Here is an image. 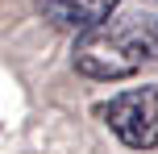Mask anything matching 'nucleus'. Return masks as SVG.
<instances>
[{
    "label": "nucleus",
    "instance_id": "nucleus-3",
    "mask_svg": "<svg viewBox=\"0 0 158 154\" xmlns=\"http://www.w3.org/2000/svg\"><path fill=\"white\" fill-rule=\"evenodd\" d=\"M121 0H38L42 17H46L50 25H58V29H92V25L108 21L112 13H117Z\"/></svg>",
    "mask_w": 158,
    "mask_h": 154
},
{
    "label": "nucleus",
    "instance_id": "nucleus-2",
    "mask_svg": "<svg viewBox=\"0 0 158 154\" xmlns=\"http://www.w3.org/2000/svg\"><path fill=\"white\" fill-rule=\"evenodd\" d=\"M96 117L125 142L129 150H154L158 146V83L125 88L96 104Z\"/></svg>",
    "mask_w": 158,
    "mask_h": 154
},
{
    "label": "nucleus",
    "instance_id": "nucleus-4",
    "mask_svg": "<svg viewBox=\"0 0 158 154\" xmlns=\"http://www.w3.org/2000/svg\"><path fill=\"white\" fill-rule=\"evenodd\" d=\"M154 42H158V21H154Z\"/></svg>",
    "mask_w": 158,
    "mask_h": 154
},
{
    "label": "nucleus",
    "instance_id": "nucleus-1",
    "mask_svg": "<svg viewBox=\"0 0 158 154\" xmlns=\"http://www.w3.org/2000/svg\"><path fill=\"white\" fill-rule=\"evenodd\" d=\"M150 58H158L154 21L150 17H108L75 38L71 63L87 79H129Z\"/></svg>",
    "mask_w": 158,
    "mask_h": 154
}]
</instances>
